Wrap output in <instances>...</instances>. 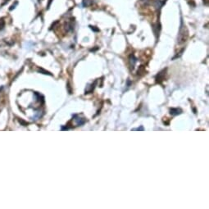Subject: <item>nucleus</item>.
Here are the masks:
<instances>
[{
    "label": "nucleus",
    "instance_id": "3",
    "mask_svg": "<svg viewBox=\"0 0 209 209\" xmlns=\"http://www.w3.org/2000/svg\"><path fill=\"white\" fill-rule=\"evenodd\" d=\"M171 114H172V115H177V114H180V113L181 112V110L180 109H178V108H172L171 109Z\"/></svg>",
    "mask_w": 209,
    "mask_h": 209
},
{
    "label": "nucleus",
    "instance_id": "1",
    "mask_svg": "<svg viewBox=\"0 0 209 209\" xmlns=\"http://www.w3.org/2000/svg\"><path fill=\"white\" fill-rule=\"evenodd\" d=\"M188 38V30L185 26L184 25L183 22H181V25L180 27L179 35H178V43L179 44H182L186 41Z\"/></svg>",
    "mask_w": 209,
    "mask_h": 209
},
{
    "label": "nucleus",
    "instance_id": "4",
    "mask_svg": "<svg viewBox=\"0 0 209 209\" xmlns=\"http://www.w3.org/2000/svg\"><path fill=\"white\" fill-rule=\"evenodd\" d=\"M93 0H83V6L89 7L93 3Z\"/></svg>",
    "mask_w": 209,
    "mask_h": 209
},
{
    "label": "nucleus",
    "instance_id": "2",
    "mask_svg": "<svg viewBox=\"0 0 209 209\" xmlns=\"http://www.w3.org/2000/svg\"><path fill=\"white\" fill-rule=\"evenodd\" d=\"M166 0H158V2H157V8H162V7L166 3Z\"/></svg>",
    "mask_w": 209,
    "mask_h": 209
}]
</instances>
